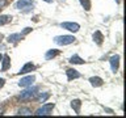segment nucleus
Instances as JSON below:
<instances>
[{
  "instance_id": "13",
  "label": "nucleus",
  "mask_w": 126,
  "mask_h": 118,
  "mask_svg": "<svg viewBox=\"0 0 126 118\" xmlns=\"http://www.w3.org/2000/svg\"><path fill=\"white\" fill-rule=\"evenodd\" d=\"M80 106H81L80 100H72L71 101V108L76 112V114H79V112H80Z\"/></svg>"
},
{
  "instance_id": "2",
  "label": "nucleus",
  "mask_w": 126,
  "mask_h": 118,
  "mask_svg": "<svg viewBox=\"0 0 126 118\" xmlns=\"http://www.w3.org/2000/svg\"><path fill=\"white\" fill-rule=\"evenodd\" d=\"M37 90H38L37 87H32V88H28L26 90L21 92V94H20V98H21V100H32V98L35 96Z\"/></svg>"
},
{
  "instance_id": "5",
  "label": "nucleus",
  "mask_w": 126,
  "mask_h": 118,
  "mask_svg": "<svg viewBox=\"0 0 126 118\" xmlns=\"http://www.w3.org/2000/svg\"><path fill=\"white\" fill-rule=\"evenodd\" d=\"M34 80H35V76H34V75H29V76L22 77L21 80L18 81V85H20V87H30V85L34 83Z\"/></svg>"
},
{
  "instance_id": "11",
  "label": "nucleus",
  "mask_w": 126,
  "mask_h": 118,
  "mask_svg": "<svg viewBox=\"0 0 126 118\" xmlns=\"http://www.w3.org/2000/svg\"><path fill=\"white\" fill-rule=\"evenodd\" d=\"M89 83L92 87H100V85H102V79L98 76H93L89 79Z\"/></svg>"
},
{
  "instance_id": "9",
  "label": "nucleus",
  "mask_w": 126,
  "mask_h": 118,
  "mask_svg": "<svg viewBox=\"0 0 126 118\" xmlns=\"http://www.w3.org/2000/svg\"><path fill=\"white\" fill-rule=\"evenodd\" d=\"M34 68H35V66L33 64V63H26V64L24 66L21 70H20L18 75H22V74H28V72H30V71H33Z\"/></svg>"
},
{
  "instance_id": "23",
  "label": "nucleus",
  "mask_w": 126,
  "mask_h": 118,
  "mask_svg": "<svg viewBox=\"0 0 126 118\" xmlns=\"http://www.w3.org/2000/svg\"><path fill=\"white\" fill-rule=\"evenodd\" d=\"M4 84H5V80L0 77V88H3V87H4Z\"/></svg>"
},
{
  "instance_id": "17",
  "label": "nucleus",
  "mask_w": 126,
  "mask_h": 118,
  "mask_svg": "<svg viewBox=\"0 0 126 118\" xmlns=\"http://www.w3.org/2000/svg\"><path fill=\"white\" fill-rule=\"evenodd\" d=\"M58 54H59V51H58V50H49V51L46 53L45 58L47 59V60H50V59H53L54 57H57Z\"/></svg>"
},
{
  "instance_id": "10",
  "label": "nucleus",
  "mask_w": 126,
  "mask_h": 118,
  "mask_svg": "<svg viewBox=\"0 0 126 118\" xmlns=\"http://www.w3.org/2000/svg\"><path fill=\"white\" fill-rule=\"evenodd\" d=\"M3 64H1V71H7L8 68L11 67V59L8 55H3V59H1Z\"/></svg>"
},
{
  "instance_id": "4",
  "label": "nucleus",
  "mask_w": 126,
  "mask_h": 118,
  "mask_svg": "<svg viewBox=\"0 0 126 118\" xmlns=\"http://www.w3.org/2000/svg\"><path fill=\"white\" fill-rule=\"evenodd\" d=\"M61 26L63 28V29H67L70 31H74V33H76V31H79V29H80V25L76 22H62Z\"/></svg>"
},
{
  "instance_id": "14",
  "label": "nucleus",
  "mask_w": 126,
  "mask_h": 118,
  "mask_svg": "<svg viewBox=\"0 0 126 118\" xmlns=\"http://www.w3.org/2000/svg\"><path fill=\"white\" fill-rule=\"evenodd\" d=\"M11 21H12V16H8V15H3V16H0V26L5 25V24L11 22Z\"/></svg>"
},
{
  "instance_id": "7",
  "label": "nucleus",
  "mask_w": 126,
  "mask_h": 118,
  "mask_svg": "<svg viewBox=\"0 0 126 118\" xmlns=\"http://www.w3.org/2000/svg\"><path fill=\"white\" fill-rule=\"evenodd\" d=\"M32 5H33V1H32V0H18L15 7L17 8V9H22V8H29Z\"/></svg>"
},
{
  "instance_id": "12",
  "label": "nucleus",
  "mask_w": 126,
  "mask_h": 118,
  "mask_svg": "<svg viewBox=\"0 0 126 118\" xmlns=\"http://www.w3.org/2000/svg\"><path fill=\"white\" fill-rule=\"evenodd\" d=\"M70 63H72V64H84L85 60H83L79 55H72L70 58Z\"/></svg>"
},
{
  "instance_id": "15",
  "label": "nucleus",
  "mask_w": 126,
  "mask_h": 118,
  "mask_svg": "<svg viewBox=\"0 0 126 118\" xmlns=\"http://www.w3.org/2000/svg\"><path fill=\"white\" fill-rule=\"evenodd\" d=\"M93 41L97 43V45H101L102 43V34L100 31H94L93 33Z\"/></svg>"
},
{
  "instance_id": "18",
  "label": "nucleus",
  "mask_w": 126,
  "mask_h": 118,
  "mask_svg": "<svg viewBox=\"0 0 126 118\" xmlns=\"http://www.w3.org/2000/svg\"><path fill=\"white\" fill-rule=\"evenodd\" d=\"M81 4V7L84 8L85 11H89L91 9V3H89V0H79Z\"/></svg>"
},
{
  "instance_id": "8",
  "label": "nucleus",
  "mask_w": 126,
  "mask_h": 118,
  "mask_svg": "<svg viewBox=\"0 0 126 118\" xmlns=\"http://www.w3.org/2000/svg\"><path fill=\"white\" fill-rule=\"evenodd\" d=\"M66 72H67V79H68V81L74 80V79H79V77H80V74H79L76 70H74V68H68Z\"/></svg>"
},
{
  "instance_id": "3",
  "label": "nucleus",
  "mask_w": 126,
  "mask_h": 118,
  "mask_svg": "<svg viewBox=\"0 0 126 118\" xmlns=\"http://www.w3.org/2000/svg\"><path fill=\"white\" fill-rule=\"evenodd\" d=\"M54 109V104H45L42 105V108H39L37 110V116H47V114H50L51 112H53Z\"/></svg>"
},
{
  "instance_id": "1",
  "label": "nucleus",
  "mask_w": 126,
  "mask_h": 118,
  "mask_svg": "<svg viewBox=\"0 0 126 118\" xmlns=\"http://www.w3.org/2000/svg\"><path fill=\"white\" fill-rule=\"evenodd\" d=\"M54 42L57 43V45L66 46V45H70V43H74L75 37L74 35H58V37L54 38Z\"/></svg>"
},
{
  "instance_id": "26",
  "label": "nucleus",
  "mask_w": 126,
  "mask_h": 118,
  "mask_svg": "<svg viewBox=\"0 0 126 118\" xmlns=\"http://www.w3.org/2000/svg\"><path fill=\"white\" fill-rule=\"evenodd\" d=\"M1 59H3V55H1V54H0V62H1Z\"/></svg>"
},
{
  "instance_id": "19",
  "label": "nucleus",
  "mask_w": 126,
  "mask_h": 118,
  "mask_svg": "<svg viewBox=\"0 0 126 118\" xmlns=\"http://www.w3.org/2000/svg\"><path fill=\"white\" fill-rule=\"evenodd\" d=\"M18 114H21V116H29V114H32V110L29 108H21L18 110Z\"/></svg>"
},
{
  "instance_id": "21",
  "label": "nucleus",
  "mask_w": 126,
  "mask_h": 118,
  "mask_svg": "<svg viewBox=\"0 0 126 118\" xmlns=\"http://www.w3.org/2000/svg\"><path fill=\"white\" fill-rule=\"evenodd\" d=\"M47 97H49V94H43V96L41 94V96H39V101H42V102H43V101H45Z\"/></svg>"
},
{
  "instance_id": "6",
  "label": "nucleus",
  "mask_w": 126,
  "mask_h": 118,
  "mask_svg": "<svg viewBox=\"0 0 126 118\" xmlns=\"http://www.w3.org/2000/svg\"><path fill=\"white\" fill-rule=\"evenodd\" d=\"M109 62H110L112 71H113V72H116V71L118 70V64H120V55H113V57L109 59Z\"/></svg>"
},
{
  "instance_id": "16",
  "label": "nucleus",
  "mask_w": 126,
  "mask_h": 118,
  "mask_svg": "<svg viewBox=\"0 0 126 118\" xmlns=\"http://www.w3.org/2000/svg\"><path fill=\"white\" fill-rule=\"evenodd\" d=\"M22 38V35L20 34V33H15V34H11L9 37H8V42H17L18 39H21Z\"/></svg>"
},
{
  "instance_id": "25",
  "label": "nucleus",
  "mask_w": 126,
  "mask_h": 118,
  "mask_svg": "<svg viewBox=\"0 0 126 118\" xmlns=\"http://www.w3.org/2000/svg\"><path fill=\"white\" fill-rule=\"evenodd\" d=\"M45 1H46V3H51L53 0H45Z\"/></svg>"
},
{
  "instance_id": "27",
  "label": "nucleus",
  "mask_w": 126,
  "mask_h": 118,
  "mask_svg": "<svg viewBox=\"0 0 126 118\" xmlns=\"http://www.w3.org/2000/svg\"><path fill=\"white\" fill-rule=\"evenodd\" d=\"M116 1H117V3H120V1H121V0H116Z\"/></svg>"
},
{
  "instance_id": "22",
  "label": "nucleus",
  "mask_w": 126,
  "mask_h": 118,
  "mask_svg": "<svg viewBox=\"0 0 126 118\" xmlns=\"http://www.w3.org/2000/svg\"><path fill=\"white\" fill-rule=\"evenodd\" d=\"M5 4H7V0H0V9H1Z\"/></svg>"
},
{
  "instance_id": "24",
  "label": "nucleus",
  "mask_w": 126,
  "mask_h": 118,
  "mask_svg": "<svg viewBox=\"0 0 126 118\" xmlns=\"http://www.w3.org/2000/svg\"><path fill=\"white\" fill-rule=\"evenodd\" d=\"M3 38H4V35H3L1 33H0V42H1V41H3Z\"/></svg>"
},
{
  "instance_id": "20",
  "label": "nucleus",
  "mask_w": 126,
  "mask_h": 118,
  "mask_svg": "<svg viewBox=\"0 0 126 118\" xmlns=\"http://www.w3.org/2000/svg\"><path fill=\"white\" fill-rule=\"evenodd\" d=\"M29 31H32V28H25V29H24V31L21 33V35H25V34L29 33Z\"/></svg>"
}]
</instances>
